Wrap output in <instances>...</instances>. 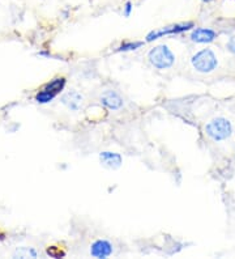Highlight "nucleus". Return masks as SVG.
I'll return each mask as SVG.
<instances>
[{"label":"nucleus","mask_w":235,"mask_h":259,"mask_svg":"<svg viewBox=\"0 0 235 259\" xmlns=\"http://www.w3.org/2000/svg\"><path fill=\"white\" fill-rule=\"evenodd\" d=\"M204 133L212 142L221 143L231 138L234 134V127L227 118L216 117L205 124Z\"/></svg>","instance_id":"f257e3e1"},{"label":"nucleus","mask_w":235,"mask_h":259,"mask_svg":"<svg viewBox=\"0 0 235 259\" xmlns=\"http://www.w3.org/2000/svg\"><path fill=\"white\" fill-rule=\"evenodd\" d=\"M148 60L156 70L166 71L175 64L176 57L167 45L161 44L148 51Z\"/></svg>","instance_id":"f03ea898"},{"label":"nucleus","mask_w":235,"mask_h":259,"mask_svg":"<svg viewBox=\"0 0 235 259\" xmlns=\"http://www.w3.org/2000/svg\"><path fill=\"white\" fill-rule=\"evenodd\" d=\"M191 64L195 71L200 73H210L217 70L218 58L212 49H201L191 58Z\"/></svg>","instance_id":"7ed1b4c3"},{"label":"nucleus","mask_w":235,"mask_h":259,"mask_svg":"<svg viewBox=\"0 0 235 259\" xmlns=\"http://www.w3.org/2000/svg\"><path fill=\"white\" fill-rule=\"evenodd\" d=\"M195 28V22L192 21H184V22H176V24H171V25L163 26L161 29H154L151 30L145 35V42H154L157 39L163 37H169V35H178L183 34V33L191 32Z\"/></svg>","instance_id":"20e7f679"},{"label":"nucleus","mask_w":235,"mask_h":259,"mask_svg":"<svg viewBox=\"0 0 235 259\" xmlns=\"http://www.w3.org/2000/svg\"><path fill=\"white\" fill-rule=\"evenodd\" d=\"M67 85V80L66 77H55V79L50 80V81L47 82L46 85L39 91V92L35 95V101L38 104H50L53 101L54 98L57 97L58 95L64 91Z\"/></svg>","instance_id":"39448f33"},{"label":"nucleus","mask_w":235,"mask_h":259,"mask_svg":"<svg viewBox=\"0 0 235 259\" xmlns=\"http://www.w3.org/2000/svg\"><path fill=\"white\" fill-rule=\"evenodd\" d=\"M218 37V33L212 28H205V26H195L190 32V39L194 44L199 45H209L214 42Z\"/></svg>","instance_id":"423d86ee"},{"label":"nucleus","mask_w":235,"mask_h":259,"mask_svg":"<svg viewBox=\"0 0 235 259\" xmlns=\"http://www.w3.org/2000/svg\"><path fill=\"white\" fill-rule=\"evenodd\" d=\"M101 105L110 111H118L124 106L123 97L115 91H106L100 98Z\"/></svg>","instance_id":"0eeeda50"},{"label":"nucleus","mask_w":235,"mask_h":259,"mask_svg":"<svg viewBox=\"0 0 235 259\" xmlns=\"http://www.w3.org/2000/svg\"><path fill=\"white\" fill-rule=\"evenodd\" d=\"M114 253V245L109 240L100 238L90 245V255L93 258L106 259Z\"/></svg>","instance_id":"6e6552de"},{"label":"nucleus","mask_w":235,"mask_h":259,"mask_svg":"<svg viewBox=\"0 0 235 259\" xmlns=\"http://www.w3.org/2000/svg\"><path fill=\"white\" fill-rule=\"evenodd\" d=\"M101 165L110 170H116L123 165V156L118 152L104 151L100 153Z\"/></svg>","instance_id":"1a4fd4ad"},{"label":"nucleus","mask_w":235,"mask_h":259,"mask_svg":"<svg viewBox=\"0 0 235 259\" xmlns=\"http://www.w3.org/2000/svg\"><path fill=\"white\" fill-rule=\"evenodd\" d=\"M62 104L71 111H80L84 105V97L77 91H71L67 92L60 97Z\"/></svg>","instance_id":"9d476101"},{"label":"nucleus","mask_w":235,"mask_h":259,"mask_svg":"<svg viewBox=\"0 0 235 259\" xmlns=\"http://www.w3.org/2000/svg\"><path fill=\"white\" fill-rule=\"evenodd\" d=\"M145 44V41H124L115 49V53H132L143 48Z\"/></svg>","instance_id":"9b49d317"},{"label":"nucleus","mask_w":235,"mask_h":259,"mask_svg":"<svg viewBox=\"0 0 235 259\" xmlns=\"http://www.w3.org/2000/svg\"><path fill=\"white\" fill-rule=\"evenodd\" d=\"M15 255L20 258H37L38 253L33 247H21L16 251Z\"/></svg>","instance_id":"f8f14e48"},{"label":"nucleus","mask_w":235,"mask_h":259,"mask_svg":"<svg viewBox=\"0 0 235 259\" xmlns=\"http://www.w3.org/2000/svg\"><path fill=\"white\" fill-rule=\"evenodd\" d=\"M46 253L49 254L51 258H63V256L66 255V253H64V251H62V250L58 249V247H55V246L47 247Z\"/></svg>","instance_id":"ddd939ff"},{"label":"nucleus","mask_w":235,"mask_h":259,"mask_svg":"<svg viewBox=\"0 0 235 259\" xmlns=\"http://www.w3.org/2000/svg\"><path fill=\"white\" fill-rule=\"evenodd\" d=\"M132 12H133V3H132L131 0H127L124 4H123V10L122 13L124 17H131Z\"/></svg>","instance_id":"4468645a"},{"label":"nucleus","mask_w":235,"mask_h":259,"mask_svg":"<svg viewBox=\"0 0 235 259\" xmlns=\"http://www.w3.org/2000/svg\"><path fill=\"white\" fill-rule=\"evenodd\" d=\"M226 49H227V51H229L230 54L235 55V35L234 37H230L229 39H227V42H226Z\"/></svg>","instance_id":"2eb2a0df"},{"label":"nucleus","mask_w":235,"mask_h":259,"mask_svg":"<svg viewBox=\"0 0 235 259\" xmlns=\"http://www.w3.org/2000/svg\"><path fill=\"white\" fill-rule=\"evenodd\" d=\"M200 2L204 4H209V3H212V2H214V0H200Z\"/></svg>","instance_id":"dca6fc26"}]
</instances>
